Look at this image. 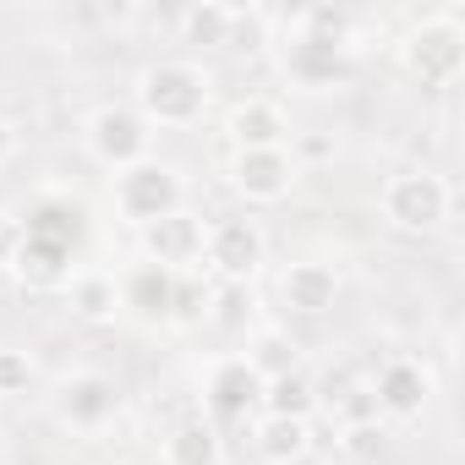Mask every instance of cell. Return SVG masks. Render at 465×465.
Masks as SVG:
<instances>
[{"label": "cell", "instance_id": "ac0fdd59", "mask_svg": "<svg viewBox=\"0 0 465 465\" xmlns=\"http://www.w3.org/2000/svg\"><path fill=\"white\" fill-rule=\"evenodd\" d=\"M164 465H219V432L208 416H186L164 438Z\"/></svg>", "mask_w": 465, "mask_h": 465}, {"label": "cell", "instance_id": "277c9868", "mask_svg": "<svg viewBox=\"0 0 465 465\" xmlns=\"http://www.w3.org/2000/svg\"><path fill=\"white\" fill-rule=\"evenodd\" d=\"M378 208L400 236H427V230H438L449 219V186L432 170H400L383 181Z\"/></svg>", "mask_w": 465, "mask_h": 465}, {"label": "cell", "instance_id": "7402d4cb", "mask_svg": "<svg viewBox=\"0 0 465 465\" xmlns=\"http://www.w3.org/2000/svg\"><path fill=\"white\" fill-rule=\"evenodd\" d=\"M247 361L258 367V378H274V372H291V367H302V345H296L285 329H258V340H252Z\"/></svg>", "mask_w": 465, "mask_h": 465}, {"label": "cell", "instance_id": "9c48e42d", "mask_svg": "<svg viewBox=\"0 0 465 465\" xmlns=\"http://www.w3.org/2000/svg\"><path fill=\"white\" fill-rule=\"evenodd\" d=\"M367 389H372V405L383 421H416L432 405V372L416 356H389Z\"/></svg>", "mask_w": 465, "mask_h": 465}, {"label": "cell", "instance_id": "d6986e66", "mask_svg": "<svg viewBox=\"0 0 465 465\" xmlns=\"http://www.w3.org/2000/svg\"><path fill=\"white\" fill-rule=\"evenodd\" d=\"M170 296H175V274L143 263L121 280V307H137L143 318H170Z\"/></svg>", "mask_w": 465, "mask_h": 465}, {"label": "cell", "instance_id": "4fadbf2b", "mask_svg": "<svg viewBox=\"0 0 465 465\" xmlns=\"http://www.w3.org/2000/svg\"><path fill=\"white\" fill-rule=\"evenodd\" d=\"M345 72V45H329V39H312V34H291L285 45V77L296 88H334Z\"/></svg>", "mask_w": 465, "mask_h": 465}, {"label": "cell", "instance_id": "5bb4252c", "mask_svg": "<svg viewBox=\"0 0 465 465\" xmlns=\"http://www.w3.org/2000/svg\"><path fill=\"white\" fill-rule=\"evenodd\" d=\"M12 274L34 291H50V285H66L72 280V242L66 236H45V230H28V242L12 263Z\"/></svg>", "mask_w": 465, "mask_h": 465}, {"label": "cell", "instance_id": "7c38bea8", "mask_svg": "<svg viewBox=\"0 0 465 465\" xmlns=\"http://www.w3.org/2000/svg\"><path fill=\"white\" fill-rule=\"evenodd\" d=\"M280 302H285L296 318H323V312H334V302H340V269H329V263H318V258L291 263V269L280 274Z\"/></svg>", "mask_w": 465, "mask_h": 465}, {"label": "cell", "instance_id": "f1b7e54d", "mask_svg": "<svg viewBox=\"0 0 465 465\" xmlns=\"http://www.w3.org/2000/svg\"><path fill=\"white\" fill-rule=\"evenodd\" d=\"M12 153H17V126H12L6 115H0V164H6Z\"/></svg>", "mask_w": 465, "mask_h": 465}, {"label": "cell", "instance_id": "83f0119b", "mask_svg": "<svg viewBox=\"0 0 465 465\" xmlns=\"http://www.w3.org/2000/svg\"><path fill=\"white\" fill-rule=\"evenodd\" d=\"M296 148H302V159H329V153H334V143H329V137H302ZM296 148H291V153H296ZM302 159H296V164H302Z\"/></svg>", "mask_w": 465, "mask_h": 465}, {"label": "cell", "instance_id": "44dd1931", "mask_svg": "<svg viewBox=\"0 0 465 465\" xmlns=\"http://www.w3.org/2000/svg\"><path fill=\"white\" fill-rule=\"evenodd\" d=\"M242 23V12L236 6H186L181 12V34H186V45H230V28Z\"/></svg>", "mask_w": 465, "mask_h": 465}, {"label": "cell", "instance_id": "2e32d148", "mask_svg": "<svg viewBox=\"0 0 465 465\" xmlns=\"http://www.w3.org/2000/svg\"><path fill=\"white\" fill-rule=\"evenodd\" d=\"M318 378L307 367H291V372H274L263 378V394H258V416H296V421H312L318 411Z\"/></svg>", "mask_w": 465, "mask_h": 465}, {"label": "cell", "instance_id": "3957f363", "mask_svg": "<svg viewBox=\"0 0 465 465\" xmlns=\"http://www.w3.org/2000/svg\"><path fill=\"white\" fill-rule=\"evenodd\" d=\"M269 258V236L258 230V219L242 213H224L203 230V269L224 285H252V274Z\"/></svg>", "mask_w": 465, "mask_h": 465}, {"label": "cell", "instance_id": "52a82bcc", "mask_svg": "<svg viewBox=\"0 0 465 465\" xmlns=\"http://www.w3.org/2000/svg\"><path fill=\"white\" fill-rule=\"evenodd\" d=\"M115 411H121V389L104 372H66L50 389V416L72 432H99L115 421Z\"/></svg>", "mask_w": 465, "mask_h": 465}, {"label": "cell", "instance_id": "d4e9b609", "mask_svg": "<svg viewBox=\"0 0 465 465\" xmlns=\"http://www.w3.org/2000/svg\"><path fill=\"white\" fill-rule=\"evenodd\" d=\"M334 416L345 427H361V421H378V405H372V389L367 383H351L340 400H334Z\"/></svg>", "mask_w": 465, "mask_h": 465}, {"label": "cell", "instance_id": "5b68a950", "mask_svg": "<svg viewBox=\"0 0 465 465\" xmlns=\"http://www.w3.org/2000/svg\"><path fill=\"white\" fill-rule=\"evenodd\" d=\"M175 208H181V175H175V164H159L148 153V159L115 170V213L132 219L137 230L153 224V219H164V213H175Z\"/></svg>", "mask_w": 465, "mask_h": 465}, {"label": "cell", "instance_id": "ba28073f", "mask_svg": "<svg viewBox=\"0 0 465 465\" xmlns=\"http://www.w3.org/2000/svg\"><path fill=\"white\" fill-rule=\"evenodd\" d=\"M203 219L197 213H186V208H175V213H164V219H153V224H143L137 230V247H143V258L153 263V269H164V274H192V269H203Z\"/></svg>", "mask_w": 465, "mask_h": 465}, {"label": "cell", "instance_id": "484cf974", "mask_svg": "<svg viewBox=\"0 0 465 465\" xmlns=\"http://www.w3.org/2000/svg\"><path fill=\"white\" fill-rule=\"evenodd\" d=\"M23 242H28V224H23L17 213H6V208H0V269H12V263H17Z\"/></svg>", "mask_w": 465, "mask_h": 465}, {"label": "cell", "instance_id": "f546056e", "mask_svg": "<svg viewBox=\"0 0 465 465\" xmlns=\"http://www.w3.org/2000/svg\"><path fill=\"white\" fill-rule=\"evenodd\" d=\"M291 465H334V460H329V454H318V449H307V454H296Z\"/></svg>", "mask_w": 465, "mask_h": 465}, {"label": "cell", "instance_id": "ffe728a7", "mask_svg": "<svg viewBox=\"0 0 465 465\" xmlns=\"http://www.w3.org/2000/svg\"><path fill=\"white\" fill-rule=\"evenodd\" d=\"M66 302L83 323H110L121 312V285L110 274H77V280H66Z\"/></svg>", "mask_w": 465, "mask_h": 465}, {"label": "cell", "instance_id": "4316f807", "mask_svg": "<svg viewBox=\"0 0 465 465\" xmlns=\"http://www.w3.org/2000/svg\"><path fill=\"white\" fill-rule=\"evenodd\" d=\"M340 443H345V454H372V449L383 443V427H378V421H361V427H345V438H340Z\"/></svg>", "mask_w": 465, "mask_h": 465}, {"label": "cell", "instance_id": "30bf717a", "mask_svg": "<svg viewBox=\"0 0 465 465\" xmlns=\"http://www.w3.org/2000/svg\"><path fill=\"white\" fill-rule=\"evenodd\" d=\"M302 164L291 148H247V153H230V186H236L247 203H280L291 197Z\"/></svg>", "mask_w": 465, "mask_h": 465}, {"label": "cell", "instance_id": "6da1fadb", "mask_svg": "<svg viewBox=\"0 0 465 465\" xmlns=\"http://www.w3.org/2000/svg\"><path fill=\"white\" fill-rule=\"evenodd\" d=\"M208 72L197 61H153L137 72V115L148 126H197L208 110Z\"/></svg>", "mask_w": 465, "mask_h": 465}, {"label": "cell", "instance_id": "8992f818", "mask_svg": "<svg viewBox=\"0 0 465 465\" xmlns=\"http://www.w3.org/2000/svg\"><path fill=\"white\" fill-rule=\"evenodd\" d=\"M148 143H153V126H148L132 104H99V110L83 121V148H88L104 170H126V164L148 159Z\"/></svg>", "mask_w": 465, "mask_h": 465}, {"label": "cell", "instance_id": "603a6c76", "mask_svg": "<svg viewBox=\"0 0 465 465\" xmlns=\"http://www.w3.org/2000/svg\"><path fill=\"white\" fill-rule=\"evenodd\" d=\"M203 318H213L219 329H247V318H252V285L208 280V307H203Z\"/></svg>", "mask_w": 465, "mask_h": 465}, {"label": "cell", "instance_id": "8fae6325", "mask_svg": "<svg viewBox=\"0 0 465 465\" xmlns=\"http://www.w3.org/2000/svg\"><path fill=\"white\" fill-rule=\"evenodd\" d=\"M258 394H263V378L247 356H224L208 367V383H203V400L219 421H242L247 411H258Z\"/></svg>", "mask_w": 465, "mask_h": 465}, {"label": "cell", "instance_id": "e0dca14e", "mask_svg": "<svg viewBox=\"0 0 465 465\" xmlns=\"http://www.w3.org/2000/svg\"><path fill=\"white\" fill-rule=\"evenodd\" d=\"M252 443L269 465H291L296 454L312 449V421H296V416H258L252 427Z\"/></svg>", "mask_w": 465, "mask_h": 465}, {"label": "cell", "instance_id": "cb8c5ba5", "mask_svg": "<svg viewBox=\"0 0 465 465\" xmlns=\"http://www.w3.org/2000/svg\"><path fill=\"white\" fill-rule=\"evenodd\" d=\"M34 378H39V367H34L28 351L0 345V400H23V394L34 389Z\"/></svg>", "mask_w": 465, "mask_h": 465}, {"label": "cell", "instance_id": "7a4b0ae2", "mask_svg": "<svg viewBox=\"0 0 465 465\" xmlns=\"http://www.w3.org/2000/svg\"><path fill=\"white\" fill-rule=\"evenodd\" d=\"M400 61H405V72H411L416 83H427V88L454 83V77H460V66H465V28H460V12L421 17V23L405 34Z\"/></svg>", "mask_w": 465, "mask_h": 465}, {"label": "cell", "instance_id": "9a60e30c", "mask_svg": "<svg viewBox=\"0 0 465 465\" xmlns=\"http://www.w3.org/2000/svg\"><path fill=\"white\" fill-rule=\"evenodd\" d=\"M224 132H230V143H236V153H247V148H285L291 121H285V110L274 99H242L236 110H230Z\"/></svg>", "mask_w": 465, "mask_h": 465}]
</instances>
